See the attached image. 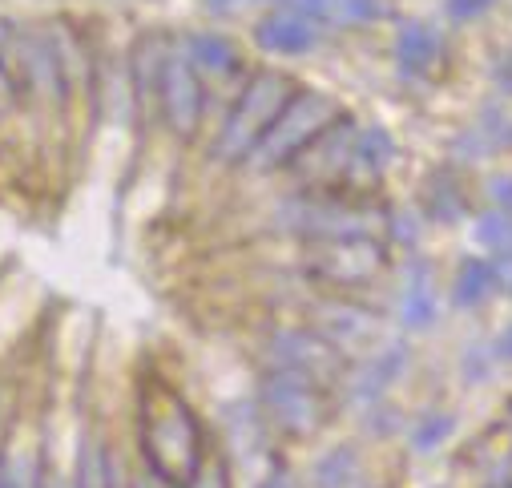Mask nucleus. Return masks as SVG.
<instances>
[{
  "label": "nucleus",
  "instance_id": "nucleus-1",
  "mask_svg": "<svg viewBox=\"0 0 512 488\" xmlns=\"http://www.w3.org/2000/svg\"><path fill=\"white\" fill-rule=\"evenodd\" d=\"M138 424H142V456L150 476L174 488H186V480L198 472L206 456V440L194 408L166 380H146Z\"/></svg>",
  "mask_w": 512,
  "mask_h": 488
},
{
  "label": "nucleus",
  "instance_id": "nucleus-2",
  "mask_svg": "<svg viewBox=\"0 0 512 488\" xmlns=\"http://www.w3.org/2000/svg\"><path fill=\"white\" fill-rule=\"evenodd\" d=\"M295 89L299 85L287 73H275V69L250 73L214 138V158L222 166H242L250 158V150L263 142V134L271 130V121L279 117V109L291 101Z\"/></svg>",
  "mask_w": 512,
  "mask_h": 488
},
{
  "label": "nucleus",
  "instance_id": "nucleus-3",
  "mask_svg": "<svg viewBox=\"0 0 512 488\" xmlns=\"http://www.w3.org/2000/svg\"><path fill=\"white\" fill-rule=\"evenodd\" d=\"M343 117V105L319 89H295L291 101L279 109V117L271 121V130L263 134V142L250 150V158L242 166H254V170H287L331 121Z\"/></svg>",
  "mask_w": 512,
  "mask_h": 488
},
{
  "label": "nucleus",
  "instance_id": "nucleus-4",
  "mask_svg": "<svg viewBox=\"0 0 512 488\" xmlns=\"http://www.w3.org/2000/svg\"><path fill=\"white\" fill-rule=\"evenodd\" d=\"M259 412L271 428L287 436H311L327 420V392L319 380L291 372V368H271L259 388Z\"/></svg>",
  "mask_w": 512,
  "mask_h": 488
},
{
  "label": "nucleus",
  "instance_id": "nucleus-5",
  "mask_svg": "<svg viewBox=\"0 0 512 488\" xmlns=\"http://www.w3.org/2000/svg\"><path fill=\"white\" fill-rule=\"evenodd\" d=\"M307 271L335 287L371 283L383 271V247L371 234H339V238H311Z\"/></svg>",
  "mask_w": 512,
  "mask_h": 488
},
{
  "label": "nucleus",
  "instance_id": "nucleus-6",
  "mask_svg": "<svg viewBox=\"0 0 512 488\" xmlns=\"http://www.w3.org/2000/svg\"><path fill=\"white\" fill-rule=\"evenodd\" d=\"M162 121L170 126L174 138L190 142L202 126L206 113V89H202V73L186 61L182 49H170L166 65H162V81H158V97H154Z\"/></svg>",
  "mask_w": 512,
  "mask_h": 488
},
{
  "label": "nucleus",
  "instance_id": "nucleus-7",
  "mask_svg": "<svg viewBox=\"0 0 512 488\" xmlns=\"http://www.w3.org/2000/svg\"><path fill=\"white\" fill-rule=\"evenodd\" d=\"M355 121L343 113L339 121H331V126L287 166L291 174H299L307 186H331V182H347V170H351V154H355Z\"/></svg>",
  "mask_w": 512,
  "mask_h": 488
},
{
  "label": "nucleus",
  "instance_id": "nucleus-8",
  "mask_svg": "<svg viewBox=\"0 0 512 488\" xmlns=\"http://www.w3.org/2000/svg\"><path fill=\"white\" fill-rule=\"evenodd\" d=\"M271 355H275L271 368H291V372H303V376H311L319 384H327V380H335L343 372V355L311 327L279 331L271 339Z\"/></svg>",
  "mask_w": 512,
  "mask_h": 488
},
{
  "label": "nucleus",
  "instance_id": "nucleus-9",
  "mask_svg": "<svg viewBox=\"0 0 512 488\" xmlns=\"http://www.w3.org/2000/svg\"><path fill=\"white\" fill-rule=\"evenodd\" d=\"M254 45L275 57H303L319 45V25L295 9H271L254 25Z\"/></svg>",
  "mask_w": 512,
  "mask_h": 488
},
{
  "label": "nucleus",
  "instance_id": "nucleus-10",
  "mask_svg": "<svg viewBox=\"0 0 512 488\" xmlns=\"http://www.w3.org/2000/svg\"><path fill=\"white\" fill-rule=\"evenodd\" d=\"M45 37H49L57 73H61V81H65V93L73 97V93L89 89V81H93V61H89V49H85L81 33H77L73 25H65V21H53V25L45 29Z\"/></svg>",
  "mask_w": 512,
  "mask_h": 488
},
{
  "label": "nucleus",
  "instance_id": "nucleus-11",
  "mask_svg": "<svg viewBox=\"0 0 512 488\" xmlns=\"http://www.w3.org/2000/svg\"><path fill=\"white\" fill-rule=\"evenodd\" d=\"M444 61V41L432 25L424 21H408L396 37V65L404 77H432Z\"/></svg>",
  "mask_w": 512,
  "mask_h": 488
},
{
  "label": "nucleus",
  "instance_id": "nucleus-12",
  "mask_svg": "<svg viewBox=\"0 0 512 488\" xmlns=\"http://www.w3.org/2000/svg\"><path fill=\"white\" fill-rule=\"evenodd\" d=\"M375 327H379V323H375L371 311L351 307V303H327V307L315 311V327H311V331H319V335L343 355V347L367 343V339L375 335Z\"/></svg>",
  "mask_w": 512,
  "mask_h": 488
},
{
  "label": "nucleus",
  "instance_id": "nucleus-13",
  "mask_svg": "<svg viewBox=\"0 0 512 488\" xmlns=\"http://www.w3.org/2000/svg\"><path fill=\"white\" fill-rule=\"evenodd\" d=\"M170 41L162 33H142L134 53H130V89L138 105H150L158 97V81H162V65L170 57Z\"/></svg>",
  "mask_w": 512,
  "mask_h": 488
},
{
  "label": "nucleus",
  "instance_id": "nucleus-14",
  "mask_svg": "<svg viewBox=\"0 0 512 488\" xmlns=\"http://www.w3.org/2000/svg\"><path fill=\"white\" fill-rule=\"evenodd\" d=\"M182 53L198 73H210V77H230L242 69V53L222 33H190Z\"/></svg>",
  "mask_w": 512,
  "mask_h": 488
},
{
  "label": "nucleus",
  "instance_id": "nucleus-15",
  "mask_svg": "<svg viewBox=\"0 0 512 488\" xmlns=\"http://www.w3.org/2000/svg\"><path fill=\"white\" fill-rule=\"evenodd\" d=\"M73 488H121L113 452L101 436H85L81 452H77V472H73Z\"/></svg>",
  "mask_w": 512,
  "mask_h": 488
},
{
  "label": "nucleus",
  "instance_id": "nucleus-16",
  "mask_svg": "<svg viewBox=\"0 0 512 488\" xmlns=\"http://www.w3.org/2000/svg\"><path fill=\"white\" fill-rule=\"evenodd\" d=\"M392 158H396V142H392V134L388 130H359V138H355V154H351V170H347V182H355L359 174L367 178V182H375L383 170L392 166Z\"/></svg>",
  "mask_w": 512,
  "mask_h": 488
},
{
  "label": "nucleus",
  "instance_id": "nucleus-17",
  "mask_svg": "<svg viewBox=\"0 0 512 488\" xmlns=\"http://www.w3.org/2000/svg\"><path fill=\"white\" fill-rule=\"evenodd\" d=\"M460 146H464L468 154H476V158L500 154V150L512 146V121H508L500 109H484V113L476 117V126L460 138Z\"/></svg>",
  "mask_w": 512,
  "mask_h": 488
},
{
  "label": "nucleus",
  "instance_id": "nucleus-18",
  "mask_svg": "<svg viewBox=\"0 0 512 488\" xmlns=\"http://www.w3.org/2000/svg\"><path fill=\"white\" fill-rule=\"evenodd\" d=\"M404 359H408V351H404L400 343H396V347H383L375 359H367L363 368H359V392H363L367 400H379V392H388V384L400 376Z\"/></svg>",
  "mask_w": 512,
  "mask_h": 488
},
{
  "label": "nucleus",
  "instance_id": "nucleus-19",
  "mask_svg": "<svg viewBox=\"0 0 512 488\" xmlns=\"http://www.w3.org/2000/svg\"><path fill=\"white\" fill-rule=\"evenodd\" d=\"M492 291H496V283H492V267H488V263H480V259L460 263V271H456V279H452V299H456V307H480V303H488Z\"/></svg>",
  "mask_w": 512,
  "mask_h": 488
},
{
  "label": "nucleus",
  "instance_id": "nucleus-20",
  "mask_svg": "<svg viewBox=\"0 0 512 488\" xmlns=\"http://www.w3.org/2000/svg\"><path fill=\"white\" fill-rule=\"evenodd\" d=\"M41 456L33 448H0V488H41Z\"/></svg>",
  "mask_w": 512,
  "mask_h": 488
},
{
  "label": "nucleus",
  "instance_id": "nucleus-21",
  "mask_svg": "<svg viewBox=\"0 0 512 488\" xmlns=\"http://www.w3.org/2000/svg\"><path fill=\"white\" fill-rule=\"evenodd\" d=\"M436 319V299H432V279L424 267L412 271L408 295H404V323L408 327H428Z\"/></svg>",
  "mask_w": 512,
  "mask_h": 488
},
{
  "label": "nucleus",
  "instance_id": "nucleus-22",
  "mask_svg": "<svg viewBox=\"0 0 512 488\" xmlns=\"http://www.w3.org/2000/svg\"><path fill=\"white\" fill-rule=\"evenodd\" d=\"M476 247H484L492 259L512 251V214L508 210H488L476 218Z\"/></svg>",
  "mask_w": 512,
  "mask_h": 488
},
{
  "label": "nucleus",
  "instance_id": "nucleus-23",
  "mask_svg": "<svg viewBox=\"0 0 512 488\" xmlns=\"http://www.w3.org/2000/svg\"><path fill=\"white\" fill-rule=\"evenodd\" d=\"M351 476H355V448H351V444L331 448V452L319 460V468H315V484H319V488H343Z\"/></svg>",
  "mask_w": 512,
  "mask_h": 488
},
{
  "label": "nucleus",
  "instance_id": "nucleus-24",
  "mask_svg": "<svg viewBox=\"0 0 512 488\" xmlns=\"http://www.w3.org/2000/svg\"><path fill=\"white\" fill-rule=\"evenodd\" d=\"M424 202H428V214L440 218V222H456L464 214V198H460L456 182H448V178H436L428 186V198Z\"/></svg>",
  "mask_w": 512,
  "mask_h": 488
},
{
  "label": "nucleus",
  "instance_id": "nucleus-25",
  "mask_svg": "<svg viewBox=\"0 0 512 488\" xmlns=\"http://www.w3.org/2000/svg\"><path fill=\"white\" fill-rule=\"evenodd\" d=\"M452 428H456V420H452L448 412H432V416H424L420 428L412 432V448H416V452H432L436 444H444V440L452 436Z\"/></svg>",
  "mask_w": 512,
  "mask_h": 488
},
{
  "label": "nucleus",
  "instance_id": "nucleus-26",
  "mask_svg": "<svg viewBox=\"0 0 512 488\" xmlns=\"http://www.w3.org/2000/svg\"><path fill=\"white\" fill-rule=\"evenodd\" d=\"M186 488H234L226 460H222V456H202V464H198V472L186 480Z\"/></svg>",
  "mask_w": 512,
  "mask_h": 488
},
{
  "label": "nucleus",
  "instance_id": "nucleus-27",
  "mask_svg": "<svg viewBox=\"0 0 512 488\" xmlns=\"http://www.w3.org/2000/svg\"><path fill=\"white\" fill-rule=\"evenodd\" d=\"M492 5H496V0H448V17H452V21H476V17H484Z\"/></svg>",
  "mask_w": 512,
  "mask_h": 488
},
{
  "label": "nucleus",
  "instance_id": "nucleus-28",
  "mask_svg": "<svg viewBox=\"0 0 512 488\" xmlns=\"http://www.w3.org/2000/svg\"><path fill=\"white\" fill-rule=\"evenodd\" d=\"M17 105H21V89H17V81L9 77V69L0 65V117H9Z\"/></svg>",
  "mask_w": 512,
  "mask_h": 488
},
{
  "label": "nucleus",
  "instance_id": "nucleus-29",
  "mask_svg": "<svg viewBox=\"0 0 512 488\" xmlns=\"http://www.w3.org/2000/svg\"><path fill=\"white\" fill-rule=\"evenodd\" d=\"M488 267H492V283H496V291H500V295H512V251L496 255Z\"/></svg>",
  "mask_w": 512,
  "mask_h": 488
},
{
  "label": "nucleus",
  "instance_id": "nucleus-30",
  "mask_svg": "<svg viewBox=\"0 0 512 488\" xmlns=\"http://www.w3.org/2000/svg\"><path fill=\"white\" fill-rule=\"evenodd\" d=\"M488 194H492V202H496V210H508V214H512V178H504V174H496V178L488 182Z\"/></svg>",
  "mask_w": 512,
  "mask_h": 488
},
{
  "label": "nucleus",
  "instance_id": "nucleus-31",
  "mask_svg": "<svg viewBox=\"0 0 512 488\" xmlns=\"http://www.w3.org/2000/svg\"><path fill=\"white\" fill-rule=\"evenodd\" d=\"M496 85H500L504 93H512V49L496 61Z\"/></svg>",
  "mask_w": 512,
  "mask_h": 488
},
{
  "label": "nucleus",
  "instance_id": "nucleus-32",
  "mask_svg": "<svg viewBox=\"0 0 512 488\" xmlns=\"http://www.w3.org/2000/svg\"><path fill=\"white\" fill-rule=\"evenodd\" d=\"M202 5H206L210 13H230V9L238 5V0H202Z\"/></svg>",
  "mask_w": 512,
  "mask_h": 488
},
{
  "label": "nucleus",
  "instance_id": "nucleus-33",
  "mask_svg": "<svg viewBox=\"0 0 512 488\" xmlns=\"http://www.w3.org/2000/svg\"><path fill=\"white\" fill-rule=\"evenodd\" d=\"M496 351H500L504 359H512V327H508V331L500 335V343H496Z\"/></svg>",
  "mask_w": 512,
  "mask_h": 488
},
{
  "label": "nucleus",
  "instance_id": "nucleus-34",
  "mask_svg": "<svg viewBox=\"0 0 512 488\" xmlns=\"http://www.w3.org/2000/svg\"><path fill=\"white\" fill-rule=\"evenodd\" d=\"M138 488H174V484H166V480H158V476H146Z\"/></svg>",
  "mask_w": 512,
  "mask_h": 488
},
{
  "label": "nucleus",
  "instance_id": "nucleus-35",
  "mask_svg": "<svg viewBox=\"0 0 512 488\" xmlns=\"http://www.w3.org/2000/svg\"><path fill=\"white\" fill-rule=\"evenodd\" d=\"M41 488H57V484H49V480H41Z\"/></svg>",
  "mask_w": 512,
  "mask_h": 488
},
{
  "label": "nucleus",
  "instance_id": "nucleus-36",
  "mask_svg": "<svg viewBox=\"0 0 512 488\" xmlns=\"http://www.w3.org/2000/svg\"><path fill=\"white\" fill-rule=\"evenodd\" d=\"M496 488H508V484H496Z\"/></svg>",
  "mask_w": 512,
  "mask_h": 488
}]
</instances>
